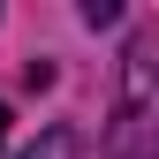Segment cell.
<instances>
[{
    "label": "cell",
    "instance_id": "obj_1",
    "mask_svg": "<svg viewBox=\"0 0 159 159\" xmlns=\"http://www.w3.org/2000/svg\"><path fill=\"white\" fill-rule=\"evenodd\" d=\"M106 159H159V46L129 38L121 53V98H114Z\"/></svg>",
    "mask_w": 159,
    "mask_h": 159
},
{
    "label": "cell",
    "instance_id": "obj_2",
    "mask_svg": "<svg viewBox=\"0 0 159 159\" xmlns=\"http://www.w3.org/2000/svg\"><path fill=\"white\" fill-rule=\"evenodd\" d=\"M23 159H76V129H46V136L23 152Z\"/></svg>",
    "mask_w": 159,
    "mask_h": 159
},
{
    "label": "cell",
    "instance_id": "obj_3",
    "mask_svg": "<svg viewBox=\"0 0 159 159\" xmlns=\"http://www.w3.org/2000/svg\"><path fill=\"white\" fill-rule=\"evenodd\" d=\"M0 136H8V106H0Z\"/></svg>",
    "mask_w": 159,
    "mask_h": 159
}]
</instances>
